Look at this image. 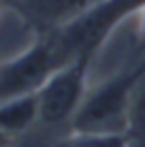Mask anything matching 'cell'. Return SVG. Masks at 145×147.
Listing matches in <instances>:
<instances>
[{"mask_svg": "<svg viewBox=\"0 0 145 147\" xmlns=\"http://www.w3.org/2000/svg\"><path fill=\"white\" fill-rule=\"evenodd\" d=\"M145 75V59L134 61L120 73L111 75L95 88L86 91L77 113L70 120V131L79 134H127L129 104L136 84Z\"/></svg>", "mask_w": 145, "mask_h": 147, "instance_id": "1", "label": "cell"}, {"mask_svg": "<svg viewBox=\"0 0 145 147\" xmlns=\"http://www.w3.org/2000/svg\"><path fill=\"white\" fill-rule=\"evenodd\" d=\"M143 2L145 0H102L70 25L43 36H50L54 55L64 66L82 55H95L98 48L116 30V25L123 23L127 16L136 14Z\"/></svg>", "mask_w": 145, "mask_h": 147, "instance_id": "2", "label": "cell"}, {"mask_svg": "<svg viewBox=\"0 0 145 147\" xmlns=\"http://www.w3.org/2000/svg\"><path fill=\"white\" fill-rule=\"evenodd\" d=\"M93 55H82L59 66L45 84L36 91L39 95V120L45 125L70 122L89 91L86 77Z\"/></svg>", "mask_w": 145, "mask_h": 147, "instance_id": "3", "label": "cell"}, {"mask_svg": "<svg viewBox=\"0 0 145 147\" xmlns=\"http://www.w3.org/2000/svg\"><path fill=\"white\" fill-rule=\"evenodd\" d=\"M59 66L50 36H39L27 50L0 63V102L36 93Z\"/></svg>", "mask_w": 145, "mask_h": 147, "instance_id": "4", "label": "cell"}, {"mask_svg": "<svg viewBox=\"0 0 145 147\" xmlns=\"http://www.w3.org/2000/svg\"><path fill=\"white\" fill-rule=\"evenodd\" d=\"M100 2L102 0H7V5L34 27L39 36L70 25Z\"/></svg>", "mask_w": 145, "mask_h": 147, "instance_id": "5", "label": "cell"}, {"mask_svg": "<svg viewBox=\"0 0 145 147\" xmlns=\"http://www.w3.org/2000/svg\"><path fill=\"white\" fill-rule=\"evenodd\" d=\"M39 120V95H20L14 100L0 102V129L9 136L23 134Z\"/></svg>", "mask_w": 145, "mask_h": 147, "instance_id": "6", "label": "cell"}, {"mask_svg": "<svg viewBox=\"0 0 145 147\" xmlns=\"http://www.w3.org/2000/svg\"><path fill=\"white\" fill-rule=\"evenodd\" d=\"M125 136L129 140V147H145V75L136 84L134 95H131Z\"/></svg>", "mask_w": 145, "mask_h": 147, "instance_id": "7", "label": "cell"}, {"mask_svg": "<svg viewBox=\"0 0 145 147\" xmlns=\"http://www.w3.org/2000/svg\"><path fill=\"white\" fill-rule=\"evenodd\" d=\"M54 147H129L125 134H79L70 131Z\"/></svg>", "mask_w": 145, "mask_h": 147, "instance_id": "8", "label": "cell"}, {"mask_svg": "<svg viewBox=\"0 0 145 147\" xmlns=\"http://www.w3.org/2000/svg\"><path fill=\"white\" fill-rule=\"evenodd\" d=\"M134 16H136V32H138V50L145 55V2Z\"/></svg>", "mask_w": 145, "mask_h": 147, "instance_id": "9", "label": "cell"}, {"mask_svg": "<svg viewBox=\"0 0 145 147\" xmlns=\"http://www.w3.org/2000/svg\"><path fill=\"white\" fill-rule=\"evenodd\" d=\"M12 138H14V136H9V134H5V131L0 129V147H9Z\"/></svg>", "mask_w": 145, "mask_h": 147, "instance_id": "10", "label": "cell"}]
</instances>
